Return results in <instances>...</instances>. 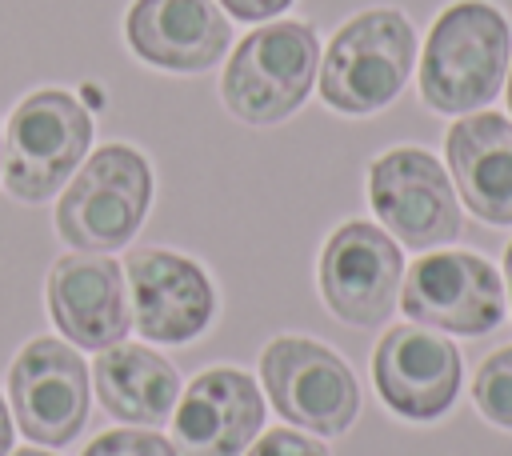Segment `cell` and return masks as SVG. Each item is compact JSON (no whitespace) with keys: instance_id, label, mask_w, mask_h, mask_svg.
I'll return each mask as SVG.
<instances>
[{"instance_id":"1","label":"cell","mask_w":512,"mask_h":456,"mask_svg":"<svg viewBox=\"0 0 512 456\" xmlns=\"http://www.w3.org/2000/svg\"><path fill=\"white\" fill-rule=\"evenodd\" d=\"M512 64L508 16L488 0H452L428 28L416 84L444 116H468L496 100Z\"/></svg>"},{"instance_id":"2","label":"cell","mask_w":512,"mask_h":456,"mask_svg":"<svg viewBox=\"0 0 512 456\" xmlns=\"http://www.w3.org/2000/svg\"><path fill=\"white\" fill-rule=\"evenodd\" d=\"M416 68V28L400 8H364L336 28L320 56V100L340 116L384 112Z\"/></svg>"},{"instance_id":"3","label":"cell","mask_w":512,"mask_h":456,"mask_svg":"<svg viewBox=\"0 0 512 456\" xmlns=\"http://www.w3.org/2000/svg\"><path fill=\"white\" fill-rule=\"evenodd\" d=\"M320 72V36L308 20H268L252 28L224 64V108L256 128L288 120Z\"/></svg>"},{"instance_id":"4","label":"cell","mask_w":512,"mask_h":456,"mask_svg":"<svg viewBox=\"0 0 512 456\" xmlns=\"http://www.w3.org/2000/svg\"><path fill=\"white\" fill-rule=\"evenodd\" d=\"M92 148V116L64 88L28 92L4 128V192L24 204L52 200Z\"/></svg>"},{"instance_id":"5","label":"cell","mask_w":512,"mask_h":456,"mask_svg":"<svg viewBox=\"0 0 512 456\" xmlns=\"http://www.w3.org/2000/svg\"><path fill=\"white\" fill-rule=\"evenodd\" d=\"M152 208V164L132 144L96 148L56 200V232L76 252L124 248Z\"/></svg>"},{"instance_id":"6","label":"cell","mask_w":512,"mask_h":456,"mask_svg":"<svg viewBox=\"0 0 512 456\" xmlns=\"http://www.w3.org/2000/svg\"><path fill=\"white\" fill-rule=\"evenodd\" d=\"M260 384L272 408L316 436H344L360 412L352 368L308 336H276L260 352Z\"/></svg>"},{"instance_id":"7","label":"cell","mask_w":512,"mask_h":456,"mask_svg":"<svg viewBox=\"0 0 512 456\" xmlns=\"http://www.w3.org/2000/svg\"><path fill=\"white\" fill-rule=\"evenodd\" d=\"M368 200L376 220L400 248H444L460 236L464 212L440 160L424 148H388L368 168Z\"/></svg>"},{"instance_id":"8","label":"cell","mask_w":512,"mask_h":456,"mask_svg":"<svg viewBox=\"0 0 512 456\" xmlns=\"http://www.w3.org/2000/svg\"><path fill=\"white\" fill-rule=\"evenodd\" d=\"M400 308L412 324L452 332V336H488L500 328L508 296L496 264L480 252H424L408 264L400 280Z\"/></svg>"},{"instance_id":"9","label":"cell","mask_w":512,"mask_h":456,"mask_svg":"<svg viewBox=\"0 0 512 456\" xmlns=\"http://www.w3.org/2000/svg\"><path fill=\"white\" fill-rule=\"evenodd\" d=\"M320 296L324 308L352 328H380L400 304L404 256L400 244L368 224L344 220L320 248Z\"/></svg>"},{"instance_id":"10","label":"cell","mask_w":512,"mask_h":456,"mask_svg":"<svg viewBox=\"0 0 512 456\" xmlns=\"http://www.w3.org/2000/svg\"><path fill=\"white\" fill-rule=\"evenodd\" d=\"M16 428L44 448H64L88 424V368L80 352L56 336L28 340L8 368Z\"/></svg>"},{"instance_id":"11","label":"cell","mask_w":512,"mask_h":456,"mask_svg":"<svg viewBox=\"0 0 512 456\" xmlns=\"http://www.w3.org/2000/svg\"><path fill=\"white\" fill-rule=\"evenodd\" d=\"M124 284L144 340L188 344L216 320V284L192 256L172 248H132L124 260Z\"/></svg>"},{"instance_id":"12","label":"cell","mask_w":512,"mask_h":456,"mask_svg":"<svg viewBox=\"0 0 512 456\" xmlns=\"http://www.w3.org/2000/svg\"><path fill=\"white\" fill-rule=\"evenodd\" d=\"M460 348L436 328H388L372 356L380 400L404 420H440L460 392Z\"/></svg>"},{"instance_id":"13","label":"cell","mask_w":512,"mask_h":456,"mask_svg":"<svg viewBox=\"0 0 512 456\" xmlns=\"http://www.w3.org/2000/svg\"><path fill=\"white\" fill-rule=\"evenodd\" d=\"M52 324L88 352H104L120 344L132 328L124 264L108 252H64L44 284Z\"/></svg>"},{"instance_id":"14","label":"cell","mask_w":512,"mask_h":456,"mask_svg":"<svg viewBox=\"0 0 512 456\" xmlns=\"http://www.w3.org/2000/svg\"><path fill=\"white\" fill-rule=\"evenodd\" d=\"M172 412L176 456H244L264 428V392L240 368H208Z\"/></svg>"},{"instance_id":"15","label":"cell","mask_w":512,"mask_h":456,"mask_svg":"<svg viewBox=\"0 0 512 456\" xmlns=\"http://www.w3.org/2000/svg\"><path fill=\"white\" fill-rule=\"evenodd\" d=\"M124 40L136 60L160 72L196 76L224 60L232 24L216 0H132Z\"/></svg>"},{"instance_id":"16","label":"cell","mask_w":512,"mask_h":456,"mask_svg":"<svg viewBox=\"0 0 512 456\" xmlns=\"http://www.w3.org/2000/svg\"><path fill=\"white\" fill-rule=\"evenodd\" d=\"M444 156L464 208L484 224H512V120L496 112L456 116Z\"/></svg>"},{"instance_id":"17","label":"cell","mask_w":512,"mask_h":456,"mask_svg":"<svg viewBox=\"0 0 512 456\" xmlns=\"http://www.w3.org/2000/svg\"><path fill=\"white\" fill-rule=\"evenodd\" d=\"M92 388L108 416L140 428H156L180 400V372L144 344H112L92 364Z\"/></svg>"},{"instance_id":"18","label":"cell","mask_w":512,"mask_h":456,"mask_svg":"<svg viewBox=\"0 0 512 456\" xmlns=\"http://www.w3.org/2000/svg\"><path fill=\"white\" fill-rule=\"evenodd\" d=\"M472 400H476V408H480L484 420H492L500 428H512V344L500 348V352H492L476 368Z\"/></svg>"},{"instance_id":"19","label":"cell","mask_w":512,"mask_h":456,"mask_svg":"<svg viewBox=\"0 0 512 456\" xmlns=\"http://www.w3.org/2000/svg\"><path fill=\"white\" fill-rule=\"evenodd\" d=\"M84 456H176V448L152 428H116L96 436L84 448Z\"/></svg>"},{"instance_id":"20","label":"cell","mask_w":512,"mask_h":456,"mask_svg":"<svg viewBox=\"0 0 512 456\" xmlns=\"http://www.w3.org/2000/svg\"><path fill=\"white\" fill-rule=\"evenodd\" d=\"M244 456H328V448H324L320 440H312L308 432L272 428V432L256 436V444H248Z\"/></svg>"},{"instance_id":"21","label":"cell","mask_w":512,"mask_h":456,"mask_svg":"<svg viewBox=\"0 0 512 456\" xmlns=\"http://www.w3.org/2000/svg\"><path fill=\"white\" fill-rule=\"evenodd\" d=\"M228 16L236 20H248V24H264V20H276L292 0H216Z\"/></svg>"},{"instance_id":"22","label":"cell","mask_w":512,"mask_h":456,"mask_svg":"<svg viewBox=\"0 0 512 456\" xmlns=\"http://www.w3.org/2000/svg\"><path fill=\"white\" fill-rule=\"evenodd\" d=\"M12 452V416H8V404L0 396V456Z\"/></svg>"},{"instance_id":"23","label":"cell","mask_w":512,"mask_h":456,"mask_svg":"<svg viewBox=\"0 0 512 456\" xmlns=\"http://www.w3.org/2000/svg\"><path fill=\"white\" fill-rule=\"evenodd\" d=\"M504 296H508V304H512V244H508V252H504Z\"/></svg>"},{"instance_id":"24","label":"cell","mask_w":512,"mask_h":456,"mask_svg":"<svg viewBox=\"0 0 512 456\" xmlns=\"http://www.w3.org/2000/svg\"><path fill=\"white\" fill-rule=\"evenodd\" d=\"M8 456H52V452H44V448H16V452H8Z\"/></svg>"},{"instance_id":"25","label":"cell","mask_w":512,"mask_h":456,"mask_svg":"<svg viewBox=\"0 0 512 456\" xmlns=\"http://www.w3.org/2000/svg\"><path fill=\"white\" fill-rule=\"evenodd\" d=\"M504 92H508V112H512V64H508V76H504Z\"/></svg>"},{"instance_id":"26","label":"cell","mask_w":512,"mask_h":456,"mask_svg":"<svg viewBox=\"0 0 512 456\" xmlns=\"http://www.w3.org/2000/svg\"><path fill=\"white\" fill-rule=\"evenodd\" d=\"M0 160H4V132H0Z\"/></svg>"}]
</instances>
